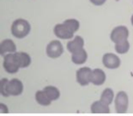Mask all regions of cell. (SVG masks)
<instances>
[{
	"instance_id": "cell-1",
	"label": "cell",
	"mask_w": 133,
	"mask_h": 116,
	"mask_svg": "<svg viewBox=\"0 0 133 116\" xmlns=\"http://www.w3.org/2000/svg\"><path fill=\"white\" fill-rule=\"evenodd\" d=\"M31 30V26L26 20L18 18L15 20L11 26V33L15 37L22 39L26 37Z\"/></svg>"
},
{
	"instance_id": "cell-2",
	"label": "cell",
	"mask_w": 133,
	"mask_h": 116,
	"mask_svg": "<svg viewBox=\"0 0 133 116\" xmlns=\"http://www.w3.org/2000/svg\"><path fill=\"white\" fill-rule=\"evenodd\" d=\"M3 66H4V69L6 70V72L9 73V74H16L20 69L14 53H9L4 55Z\"/></svg>"
},
{
	"instance_id": "cell-3",
	"label": "cell",
	"mask_w": 133,
	"mask_h": 116,
	"mask_svg": "<svg viewBox=\"0 0 133 116\" xmlns=\"http://www.w3.org/2000/svg\"><path fill=\"white\" fill-rule=\"evenodd\" d=\"M129 32L127 26H118L115 27L110 33V39L113 43L118 44V43L123 42V41L128 40L129 38Z\"/></svg>"
},
{
	"instance_id": "cell-4",
	"label": "cell",
	"mask_w": 133,
	"mask_h": 116,
	"mask_svg": "<svg viewBox=\"0 0 133 116\" xmlns=\"http://www.w3.org/2000/svg\"><path fill=\"white\" fill-rule=\"evenodd\" d=\"M129 106V97L124 91H120L117 94L115 99V108L118 113H125Z\"/></svg>"
},
{
	"instance_id": "cell-5",
	"label": "cell",
	"mask_w": 133,
	"mask_h": 116,
	"mask_svg": "<svg viewBox=\"0 0 133 116\" xmlns=\"http://www.w3.org/2000/svg\"><path fill=\"white\" fill-rule=\"evenodd\" d=\"M46 51V55H48V56L49 58L56 59V58H58L63 53L64 47H63L62 44L58 40H53L48 44Z\"/></svg>"
},
{
	"instance_id": "cell-6",
	"label": "cell",
	"mask_w": 133,
	"mask_h": 116,
	"mask_svg": "<svg viewBox=\"0 0 133 116\" xmlns=\"http://www.w3.org/2000/svg\"><path fill=\"white\" fill-rule=\"evenodd\" d=\"M92 71L89 67H81L77 71L76 78L77 82L81 86H87L89 83H91V75Z\"/></svg>"
},
{
	"instance_id": "cell-7",
	"label": "cell",
	"mask_w": 133,
	"mask_h": 116,
	"mask_svg": "<svg viewBox=\"0 0 133 116\" xmlns=\"http://www.w3.org/2000/svg\"><path fill=\"white\" fill-rule=\"evenodd\" d=\"M74 33L64 22L62 24H57L54 27V34L60 39H71L74 36Z\"/></svg>"
},
{
	"instance_id": "cell-8",
	"label": "cell",
	"mask_w": 133,
	"mask_h": 116,
	"mask_svg": "<svg viewBox=\"0 0 133 116\" xmlns=\"http://www.w3.org/2000/svg\"><path fill=\"white\" fill-rule=\"evenodd\" d=\"M23 90H24V85L19 79L14 78V79L8 81V87H6V92H8V96L20 95L23 92Z\"/></svg>"
},
{
	"instance_id": "cell-9",
	"label": "cell",
	"mask_w": 133,
	"mask_h": 116,
	"mask_svg": "<svg viewBox=\"0 0 133 116\" xmlns=\"http://www.w3.org/2000/svg\"><path fill=\"white\" fill-rule=\"evenodd\" d=\"M102 63L104 66L109 69H117L120 65V59L118 55L112 53H107L103 55Z\"/></svg>"
},
{
	"instance_id": "cell-10",
	"label": "cell",
	"mask_w": 133,
	"mask_h": 116,
	"mask_svg": "<svg viewBox=\"0 0 133 116\" xmlns=\"http://www.w3.org/2000/svg\"><path fill=\"white\" fill-rule=\"evenodd\" d=\"M84 39L80 35H77L74 37V39L69 41L66 44V48L69 50V53H75L77 52L80 51L84 48Z\"/></svg>"
},
{
	"instance_id": "cell-11",
	"label": "cell",
	"mask_w": 133,
	"mask_h": 116,
	"mask_svg": "<svg viewBox=\"0 0 133 116\" xmlns=\"http://www.w3.org/2000/svg\"><path fill=\"white\" fill-rule=\"evenodd\" d=\"M17 52V46L15 43L11 39H5L2 41L0 44V55L4 56L6 53H16Z\"/></svg>"
},
{
	"instance_id": "cell-12",
	"label": "cell",
	"mask_w": 133,
	"mask_h": 116,
	"mask_svg": "<svg viewBox=\"0 0 133 116\" xmlns=\"http://www.w3.org/2000/svg\"><path fill=\"white\" fill-rule=\"evenodd\" d=\"M14 55H15L16 59H17V64L20 68H26L30 65L31 57L28 53H25V52H16L14 53Z\"/></svg>"
},
{
	"instance_id": "cell-13",
	"label": "cell",
	"mask_w": 133,
	"mask_h": 116,
	"mask_svg": "<svg viewBox=\"0 0 133 116\" xmlns=\"http://www.w3.org/2000/svg\"><path fill=\"white\" fill-rule=\"evenodd\" d=\"M106 81V74L103 70L99 68L94 69L92 71V75H91V83L94 85L99 86L102 85Z\"/></svg>"
},
{
	"instance_id": "cell-14",
	"label": "cell",
	"mask_w": 133,
	"mask_h": 116,
	"mask_svg": "<svg viewBox=\"0 0 133 116\" xmlns=\"http://www.w3.org/2000/svg\"><path fill=\"white\" fill-rule=\"evenodd\" d=\"M91 112L92 113H109V107L102 101H96L91 104Z\"/></svg>"
},
{
	"instance_id": "cell-15",
	"label": "cell",
	"mask_w": 133,
	"mask_h": 116,
	"mask_svg": "<svg viewBox=\"0 0 133 116\" xmlns=\"http://www.w3.org/2000/svg\"><path fill=\"white\" fill-rule=\"evenodd\" d=\"M71 55H71V61L75 65H83L88 59V53L84 48L75 53H71Z\"/></svg>"
},
{
	"instance_id": "cell-16",
	"label": "cell",
	"mask_w": 133,
	"mask_h": 116,
	"mask_svg": "<svg viewBox=\"0 0 133 116\" xmlns=\"http://www.w3.org/2000/svg\"><path fill=\"white\" fill-rule=\"evenodd\" d=\"M35 98H36V101L37 102V103L40 105H43V106H48V105H50V103L52 102L43 90L37 91L36 92Z\"/></svg>"
},
{
	"instance_id": "cell-17",
	"label": "cell",
	"mask_w": 133,
	"mask_h": 116,
	"mask_svg": "<svg viewBox=\"0 0 133 116\" xmlns=\"http://www.w3.org/2000/svg\"><path fill=\"white\" fill-rule=\"evenodd\" d=\"M45 92L46 94V95L49 97V99L51 100L52 102L57 100L59 97H60V92L59 90L55 86H52V85H48V86H46L44 89H43Z\"/></svg>"
},
{
	"instance_id": "cell-18",
	"label": "cell",
	"mask_w": 133,
	"mask_h": 116,
	"mask_svg": "<svg viewBox=\"0 0 133 116\" xmlns=\"http://www.w3.org/2000/svg\"><path fill=\"white\" fill-rule=\"evenodd\" d=\"M113 99H114V92L110 88H106L100 95V101H102L108 105L112 103Z\"/></svg>"
},
{
	"instance_id": "cell-19",
	"label": "cell",
	"mask_w": 133,
	"mask_h": 116,
	"mask_svg": "<svg viewBox=\"0 0 133 116\" xmlns=\"http://www.w3.org/2000/svg\"><path fill=\"white\" fill-rule=\"evenodd\" d=\"M129 47H130V44H129L128 40L115 44V50H116L117 53H120V55H124V53H128L129 50Z\"/></svg>"
},
{
	"instance_id": "cell-20",
	"label": "cell",
	"mask_w": 133,
	"mask_h": 116,
	"mask_svg": "<svg viewBox=\"0 0 133 116\" xmlns=\"http://www.w3.org/2000/svg\"><path fill=\"white\" fill-rule=\"evenodd\" d=\"M64 23L69 26L73 32H77L79 28V22H78L77 19H66L64 21Z\"/></svg>"
},
{
	"instance_id": "cell-21",
	"label": "cell",
	"mask_w": 133,
	"mask_h": 116,
	"mask_svg": "<svg viewBox=\"0 0 133 116\" xmlns=\"http://www.w3.org/2000/svg\"><path fill=\"white\" fill-rule=\"evenodd\" d=\"M8 80L6 78H3L1 80V94L5 97H8V94L6 92V87H8Z\"/></svg>"
},
{
	"instance_id": "cell-22",
	"label": "cell",
	"mask_w": 133,
	"mask_h": 116,
	"mask_svg": "<svg viewBox=\"0 0 133 116\" xmlns=\"http://www.w3.org/2000/svg\"><path fill=\"white\" fill-rule=\"evenodd\" d=\"M89 1H90L93 5L98 6H102L103 4H105V2L107 0H89Z\"/></svg>"
},
{
	"instance_id": "cell-23",
	"label": "cell",
	"mask_w": 133,
	"mask_h": 116,
	"mask_svg": "<svg viewBox=\"0 0 133 116\" xmlns=\"http://www.w3.org/2000/svg\"><path fill=\"white\" fill-rule=\"evenodd\" d=\"M0 112H1V113H6V112H8V106H6V104H4V103H1V104H0Z\"/></svg>"
},
{
	"instance_id": "cell-24",
	"label": "cell",
	"mask_w": 133,
	"mask_h": 116,
	"mask_svg": "<svg viewBox=\"0 0 133 116\" xmlns=\"http://www.w3.org/2000/svg\"><path fill=\"white\" fill-rule=\"evenodd\" d=\"M131 24H132V26H133V15H132V17H131Z\"/></svg>"
}]
</instances>
